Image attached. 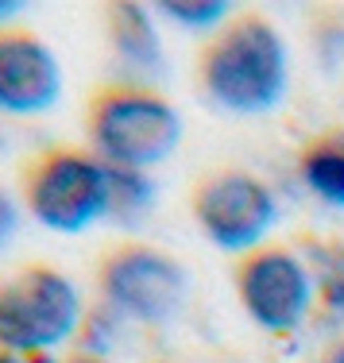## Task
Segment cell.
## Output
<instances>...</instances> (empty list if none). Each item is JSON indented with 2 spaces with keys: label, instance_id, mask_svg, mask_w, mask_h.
Listing matches in <instances>:
<instances>
[{
  "label": "cell",
  "instance_id": "cell-1",
  "mask_svg": "<svg viewBox=\"0 0 344 363\" xmlns=\"http://www.w3.org/2000/svg\"><path fill=\"white\" fill-rule=\"evenodd\" d=\"M205 101L232 116H263L287 93V43L263 12H232L197 50Z\"/></svg>",
  "mask_w": 344,
  "mask_h": 363
},
{
  "label": "cell",
  "instance_id": "cell-2",
  "mask_svg": "<svg viewBox=\"0 0 344 363\" xmlns=\"http://www.w3.org/2000/svg\"><path fill=\"white\" fill-rule=\"evenodd\" d=\"M85 140L109 167L148 170L182 143V116L143 82H105L85 97Z\"/></svg>",
  "mask_w": 344,
  "mask_h": 363
},
{
  "label": "cell",
  "instance_id": "cell-3",
  "mask_svg": "<svg viewBox=\"0 0 344 363\" xmlns=\"http://www.w3.org/2000/svg\"><path fill=\"white\" fill-rule=\"evenodd\" d=\"M20 201L28 217L50 232H85L113 213L109 162L89 147L55 143L39 147L20 162Z\"/></svg>",
  "mask_w": 344,
  "mask_h": 363
},
{
  "label": "cell",
  "instance_id": "cell-4",
  "mask_svg": "<svg viewBox=\"0 0 344 363\" xmlns=\"http://www.w3.org/2000/svg\"><path fill=\"white\" fill-rule=\"evenodd\" d=\"M101 298L135 325H167L190 298V274L170 252L148 240L105 247L93 271Z\"/></svg>",
  "mask_w": 344,
  "mask_h": 363
},
{
  "label": "cell",
  "instance_id": "cell-5",
  "mask_svg": "<svg viewBox=\"0 0 344 363\" xmlns=\"http://www.w3.org/2000/svg\"><path fill=\"white\" fill-rule=\"evenodd\" d=\"M82 321L77 286L58 267L28 263L0 274V348L31 356L58 348Z\"/></svg>",
  "mask_w": 344,
  "mask_h": 363
},
{
  "label": "cell",
  "instance_id": "cell-6",
  "mask_svg": "<svg viewBox=\"0 0 344 363\" xmlns=\"http://www.w3.org/2000/svg\"><path fill=\"white\" fill-rule=\"evenodd\" d=\"M190 213L201 236L221 252H252L279 220L267 182L240 167H213L190 186Z\"/></svg>",
  "mask_w": 344,
  "mask_h": 363
},
{
  "label": "cell",
  "instance_id": "cell-7",
  "mask_svg": "<svg viewBox=\"0 0 344 363\" xmlns=\"http://www.w3.org/2000/svg\"><path fill=\"white\" fill-rule=\"evenodd\" d=\"M232 286L240 309L267 333H294L314 301V279L306 263L282 244H260L236 255Z\"/></svg>",
  "mask_w": 344,
  "mask_h": 363
},
{
  "label": "cell",
  "instance_id": "cell-8",
  "mask_svg": "<svg viewBox=\"0 0 344 363\" xmlns=\"http://www.w3.org/2000/svg\"><path fill=\"white\" fill-rule=\"evenodd\" d=\"M62 97V66L55 50L28 28H0V112L39 116Z\"/></svg>",
  "mask_w": 344,
  "mask_h": 363
},
{
  "label": "cell",
  "instance_id": "cell-9",
  "mask_svg": "<svg viewBox=\"0 0 344 363\" xmlns=\"http://www.w3.org/2000/svg\"><path fill=\"white\" fill-rule=\"evenodd\" d=\"M298 178L329 209H344V132H317L298 147Z\"/></svg>",
  "mask_w": 344,
  "mask_h": 363
},
{
  "label": "cell",
  "instance_id": "cell-10",
  "mask_svg": "<svg viewBox=\"0 0 344 363\" xmlns=\"http://www.w3.org/2000/svg\"><path fill=\"white\" fill-rule=\"evenodd\" d=\"M105 31L109 43L124 62L132 66H159V35H155L151 12L143 4L120 0V4H105Z\"/></svg>",
  "mask_w": 344,
  "mask_h": 363
},
{
  "label": "cell",
  "instance_id": "cell-11",
  "mask_svg": "<svg viewBox=\"0 0 344 363\" xmlns=\"http://www.w3.org/2000/svg\"><path fill=\"white\" fill-rule=\"evenodd\" d=\"M159 12L167 20L182 23V28H197V31H209L213 35L232 16V4H225V0H162Z\"/></svg>",
  "mask_w": 344,
  "mask_h": 363
},
{
  "label": "cell",
  "instance_id": "cell-12",
  "mask_svg": "<svg viewBox=\"0 0 344 363\" xmlns=\"http://www.w3.org/2000/svg\"><path fill=\"white\" fill-rule=\"evenodd\" d=\"M109 186H113V217H128L151 201V182L143 170L109 167Z\"/></svg>",
  "mask_w": 344,
  "mask_h": 363
},
{
  "label": "cell",
  "instance_id": "cell-13",
  "mask_svg": "<svg viewBox=\"0 0 344 363\" xmlns=\"http://www.w3.org/2000/svg\"><path fill=\"white\" fill-rule=\"evenodd\" d=\"M16 228H20V205H16V197L8 194V186L0 182V255H4V247L16 240Z\"/></svg>",
  "mask_w": 344,
  "mask_h": 363
},
{
  "label": "cell",
  "instance_id": "cell-14",
  "mask_svg": "<svg viewBox=\"0 0 344 363\" xmlns=\"http://www.w3.org/2000/svg\"><path fill=\"white\" fill-rule=\"evenodd\" d=\"M321 363H344V340H333L329 348H325Z\"/></svg>",
  "mask_w": 344,
  "mask_h": 363
},
{
  "label": "cell",
  "instance_id": "cell-15",
  "mask_svg": "<svg viewBox=\"0 0 344 363\" xmlns=\"http://www.w3.org/2000/svg\"><path fill=\"white\" fill-rule=\"evenodd\" d=\"M16 12H20V4H16V0H0V28H8V20H12Z\"/></svg>",
  "mask_w": 344,
  "mask_h": 363
},
{
  "label": "cell",
  "instance_id": "cell-16",
  "mask_svg": "<svg viewBox=\"0 0 344 363\" xmlns=\"http://www.w3.org/2000/svg\"><path fill=\"white\" fill-rule=\"evenodd\" d=\"M62 363H109L105 356H93V352H74V356H66Z\"/></svg>",
  "mask_w": 344,
  "mask_h": 363
},
{
  "label": "cell",
  "instance_id": "cell-17",
  "mask_svg": "<svg viewBox=\"0 0 344 363\" xmlns=\"http://www.w3.org/2000/svg\"><path fill=\"white\" fill-rule=\"evenodd\" d=\"M0 363H28V356H20V352H8V348H0Z\"/></svg>",
  "mask_w": 344,
  "mask_h": 363
}]
</instances>
